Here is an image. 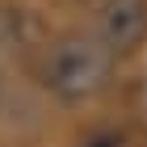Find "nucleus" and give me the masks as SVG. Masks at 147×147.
Segmentation results:
<instances>
[{
  "mask_svg": "<svg viewBox=\"0 0 147 147\" xmlns=\"http://www.w3.org/2000/svg\"><path fill=\"white\" fill-rule=\"evenodd\" d=\"M113 76V55L97 38H59L42 55V84L59 101H84Z\"/></svg>",
  "mask_w": 147,
  "mask_h": 147,
  "instance_id": "obj_1",
  "label": "nucleus"
},
{
  "mask_svg": "<svg viewBox=\"0 0 147 147\" xmlns=\"http://www.w3.org/2000/svg\"><path fill=\"white\" fill-rule=\"evenodd\" d=\"M147 38V0H105L97 13V42L118 55Z\"/></svg>",
  "mask_w": 147,
  "mask_h": 147,
  "instance_id": "obj_2",
  "label": "nucleus"
},
{
  "mask_svg": "<svg viewBox=\"0 0 147 147\" xmlns=\"http://www.w3.org/2000/svg\"><path fill=\"white\" fill-rule=\"evenodd\" d=\"M80 147H122V135L118 130H92Z\"/></svg>",
  "mask_w": 147,
  "mask_h": 147,
  "instance_id": "obj_3",
  "label": "nucleus"
}]
</instances>
